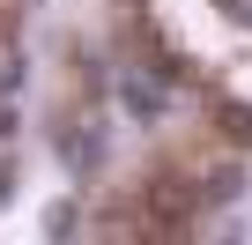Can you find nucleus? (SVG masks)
Instances as JSON below:
<instances>
[{
	"mask_svg": "<svg viewBox=\"0 0 252 245\" xmlns=\"http://www.w3.org/2000/svg\"><path fill=\"white\" fill-rule=\"evenodd\" d=\"M193 208H200V193L186 186V171H156V178H149V193H141V215H156V230H163V238H178Z\"/></svg>",
	"mask_w": 252,
	"mask_h": 245,
	"instance_id": "nucleus-1",
	"label": "nucleus"
},
{
	"mask_svg": "<svg viewBox=\"0 0 252 245\" xmlns=\"http://www.w3.org/2000/svg\"><path fill=\"white\" fill-rule=\"evenodd\" d=\"M237 186H245V171H237V164H222V171H215V178H208V201H230V193H237Z\"/></svg>",
	"mask_w": 252,
	"mask_h": 245,
	"instance_id": "nucleus-3",
	"label": "nucleus"
},
{
	"mask_svg": "<svg viewBox=\"0 0 252 245\" xmlns=\"http://www.w3.org/2000/svg\"><path fill=\"white\" fill-rule=\"evenodd\" d=\"M126 104H134V111H141V119H149V111H156V89H149V82H141V74H126Z\"/></svg>",
	"mask_w": 252,
	"mask_h": 245,
	"instance_id": "nucleus-4",
	"label": "nucleus"
},
{
	"mask_svg": "<svg viewBox=\"0 0 252 245\" xmlns=\"http://www.w3.org/2000/svg\"><path fill=\"white\" fill-rule=\"evenodd\" d=\"M215 119H222L230 141H252V104H215Z\"/></svg>",
	"mask_w": 252,
	"mask_h": 245,
	"instance_id": "nucleus-2",
	"label": "nucleus"
}]
</instances>
